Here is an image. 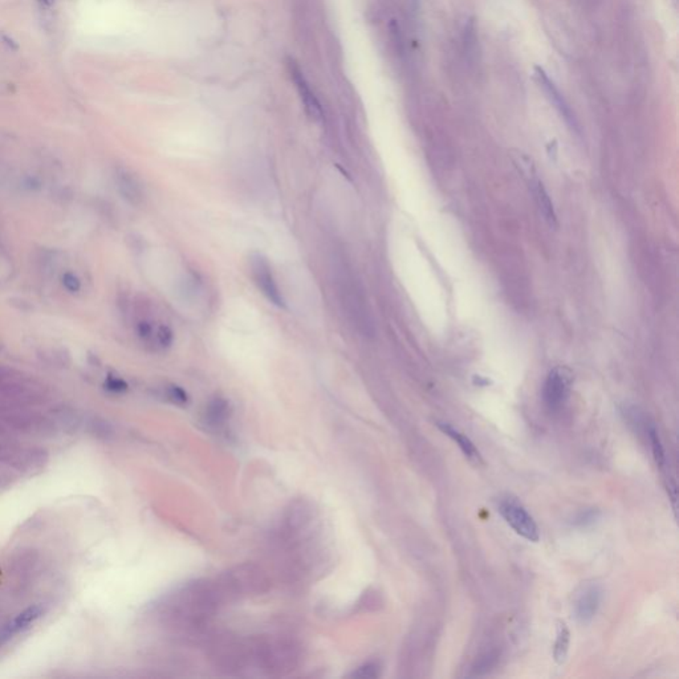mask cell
<instances>
[{"label":"cell","mask_w":679,"mask_h":679,"mask_svg":"<svg viewBox=\"0 0 679 679\" xmlns=\"http://www.w3.org/2000/svg\"><path fill=\"white\" fill-rule=\"evenodd\" d=\"M61 284L70 294H77L81 289V280H80L79 276L72 273V272H66L61 276Z\"/></svg>","instance_id":"e0dca14e"},{"label":"cell","mask_w":679,"mask_h":679,"mask_svg":"<svg viewBox=\"0 0 679 679\" xmlns=\"http://www.w3.org/2000/svg\"><path fill=\"white\" fill-rule=\"evenodd\" d=\"M498 658L499 654L497 652H490L485 656H480L476 661L475 665L473 666V675H483V674H487L488 671H491L492 668L497 665Z\"/></svg>","instance_id":"9a60e30c"},{"label":"cell","mask_w":679,"mask_h":679,"mask_svg":"<svg viewBox=\"0 0 679 679\" xmlns=\"http://www.w3.org/2000/svg\"><path fill=\"white\" fill-rule=\"evenodd\" d=\"M572 378L564 368H555L547 375L543 386L545 406L551 411H559L566 405L571 393Z\"/></svg>","instance_id":"5b68a950"},{"label":"cell","mask_w":679,"mask_h":679,"mask_svg":"<svg viewBox=\"0 0 679 679\" xmlns=\"http://www.w3.org/2000/svg\"><path fill=\"white\" fill-rule=\"evenodd\" d=\"M48 394L44 386L31 375L0 365V419L19 430H43L46 423L35 408L44 405Z\"/></svg>","instance_id":"6da1fadb"},{"label":"cell","mask_w":679,"mask_h":679,"mask_svg":"<svg viewBox=\"0 0 679 679\" xmlns=\"http://www.w3.org/2000/svg\"><path fill=\"white\" fill-rule=\"evenodd\" d=\"M105 387L112 393H124L127 390V384L120 377L109 375L105 381Z\"/></svg>","instance_id":"ac0fdd59"},{"label":"cell","mask_w":679,"mask_h":679,"mask_svg":"<svg viewBox=\"0 0 679 679\" xmlns=\"http://www.w3.org/2000/svg\"><path fill=\"white\" fill-rule=\"evenodd\" d=\"M599 518H600V512L597 509H587V511H581L578 513L573 521V524L578 525V527H588V525H592L593 523H596Z\"/></svg>","instance_id":"2e32d148"},{"label":"cell","mask_w":679,"mask_h":679,"mask_svg":"<svg viewBox=\"0 0 679 679\" xmlns=\"http://www.w3.org/2000/svg\"><path fill=\"white\" fill-rule=\"evenodd\" d=\"M602 600V590L597 585H588L580 592L575 602V616L578 623H589L596 616Z\"/></svg>","instance_id":"52a82bcc"},{"label":"cell","mask_w":679,"mask_h":679,"mask_svg":"<svg viewBox=\"0 0 679 679\" xmlns=\"http://www.w3.org/2000/svg\"><path fill=\"white\" fill-rule=\"evenodd\" d=\"M44 613V609L40 605H32L28 606L27 609L20 611L18 616H15L11 621L4 625V628L0 632V642H6L8 640L13 638L15 635L22 633L27 630L30 626H32Z\"/></svg>","instance_id":"9c48e42d"},{"label":"cell","mask_w":679,"mask_h":679,"mask_svg":"<svg viewBox=\"0 0 679 679\" xmlns=\"http://www.w3.org/2000/svg\"><path fill=\"white\" fill-rule=\"evenodd\" d=\"M535 72H536V77L539 80L540 85L543 87L544 92L547 93L548 99L555 105L556 109L560 112V114L564 117L566 124L571 125L573 129L578 130V121L572 113L569 105L566 104V99L561 96L560 91L556 88L554 81H551V79L547 76V73L540 67H536Z\"/></svg>","instance_id":"8fae6325"},{"label":"cell","mask_w":679,"mask_h":679,"mask_svg":"<svg viewBox=\"0 0 679 679\" xmlns=\"http://www.w3.org/2000/svg\"><path fill=\"white\" fill-rule=\"evenodd\" d=\"M37 462V455H35L31 449H25L15 441L11 434L0 423V464L15 468H31Z\"/></svg>","instance_id":"8992f818"},{"label":"cell","mask_w":679,"mask_h":679,"mask_svg":"<svg viewBox=\"0 0 679 679\" xmlns=\"http://www.w3.org/2000/svg\"><path fill=\"white\" fill-rule=\"evenodd\" d=\"M571 634L566 628V623H560L557 629V637H556L555 647H554V658L559 665L564 664L568 650H569V638Z\"/></svg>","instance_id":"4fadbf2b"},{"label":"cell","mask_w":679,"mask_h":679,"mask_svg":"<svg viewBox=\"0 0 679 679\" xmlns=\"http://www.w3.org/2000/svg\"><path fill=\"white\" fill-rule=\"evenodd\" d=\"M39 1H40L42 4H44V6H48V7L55 3V0H39Z\"/></svg>","instance_id":"ffe728a7"},{"label":"cell","mask_w":679,"mask_h":679,"mask_svg":"<svg viewBox=\"0 0 679 679\" xmlns=\"http://www.w3.org/2000/svg\"><path fill=\"white\" fill-rule=\"evenodd\" d=\"M169 396L173 398V401H175L178 404H183V402L187 401V397L185 394V392H182L181 389H178V387H171Z\"/></svg>","instance_id":"d6986e66"},{"label":"cell","mask_w":679,"mask_h":679,"mask_svg":"<svg viewBox=\"0 0 679 679\" xmlns=\"http://www.w3.org/2000/svg\"><path fill=\"white\" fill-rule=\"evenodd\" d=\"M289 72H291V77L296 84L299 94L301 97V101L304 104L306 114L315 121H321L323 120V108L317 100L316 96L311 91V87L308 85L306 77L301 75V70L296 64L291 63L289 64Z\"/></svg>","instance_id":"30bf717a"},{"label":"cell","mask_w":679,"mask_h":679,"mask_svg":"<svg viewBox=\"0 0 679 679\" xmlns=\"http://www.w3.org/2000/svg\"><path fill=\"white\" fill-rule=\"evenodd\" d=\"M499 512L509 527L521 537L533 543L539 542L540 532L537 524L518 499L512 497L502 499L499 502Z\"/></svg>","instance_id":"3957f363"},{"label":"cell","mask_w":679,"mask_h":679,"mask_svg":"<svg viewBox=\"0 0 679 679\" xmlns=\"http://www.w3.org/2000/svg\"><path fill=\"white\" fill-rule=\"evenodd\" d=\"M249 270L261 294H264L272 304L283 308L285 306L283 294L279 289L276 279L272 272L271 264L261 254H252L249 258Z\"/></svg>","instance_id":"277c9868"},{"label":"cell","mask_w":679,"mask_h":679,"mask_svg":"<svg viewBox=\"0 0 679 679\" xmlns=\"http://www.w3.org/2000/svg\"><path fill=\"white\" fill-rule=\"evenodd\" d=\"M114 182L120 195L127 204L138 206L144 201V189L136 174L125 168L114 170Z\"/></svg>","instance_id":"ba28073f"},{"label":"cell","mask_w":679,"mask_h":679,"mask_svg":"<svg viewBox=\"0 0 679 679\" xmlns=\"http://www.w3.org/2000/svg\"><path fill=\"white\" fill-rule=\"evenodd\" d=\"M512 159L515 166L519 169L521 175L528 182V187L533 194V198L537 204V207L540 213L543 214L544 219L548 222V225L556 228L557 227V216H556L555 207L549 198V194L547 189L544 187L543 182L537 177L536 169L533 166L532 161L530 157H527L524 153H515L512 154Z\"/></svg>","instance_id":"7a4b0ae2"},{"label":"cell","mask_w":679,"mask_h":679,"mask_svg":"<svg viewBox=\"0 0 679 679\" xmlns=\"http://www.w3.org/2000/svg\"><path fill=\"white\" fill-rule=\"evenodd\" d=\"M647 437H649V441L652 444V451H653V456H654L656 466L662 471H665L666 470V454H665V449L662 446V441L659 438V434H658V431L654 426H649Z\"/></svg>","instance_id":"5bb4252c"},{"label":"cell","mask_w":679,"mask_h":679,"mask_svg":"<svg viewBox=\"0 0 679 679\" xmlns=\"http://www.w3.org/2000/svg\"><path fill=\"white\" fill-rule=\"evenodd\" d=\"M437 426L438 429L446 434L449 438H451L455 443H458L459 449L462 450V453L466 455V458L473 462V463L479 464L482 463V456L479 451L476 450L475 444L473 442L470 441V438L467 435L462 434L461 431L456 430L455 428H453L450 423H446V422H437Z\"/></svg>","instance_id":"7c38bea8"}]
</instances>
